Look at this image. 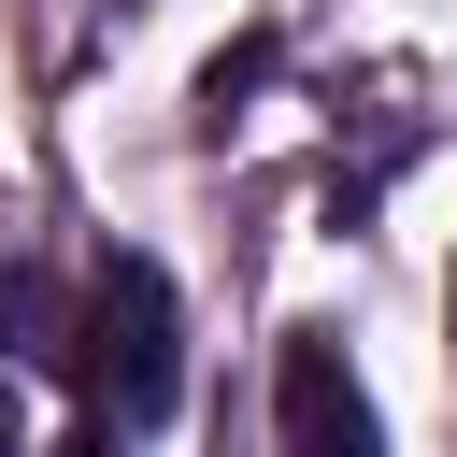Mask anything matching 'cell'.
<instances>
[{
  "mask_svg": "<svg viewBox=\"0 0 457 457\" xmlns=\"http://www.w3.org/2000/svg\"><path fill=\"white\" fill-rule=\"evenodd\" d=\"M86 386H100V428H157L186 400V314L157 257H114L86 286Z\"/></svg>",
  "mask_w": 457,
  "mask_h": 457,
  "instance_id": "1",
  "label": "cell"
},
{
  "mask_svg": "<svg viewBox=\"0 0 457 457\" xmlns=\"http://www.w3.org/2000/svg\"><path fill=\"white\" fill-rule=\"evenodd\" d=\"M271 428H286V457H386L371 386L343 371L328 328H286V357H271Z\"/></svg>",
  "mask_w": 457,
  "mask_h": 457,
  "instance_id": "2",
  "label": "cell"
},
{
  "mask_svg": "<svg viewBox=\"0 0 457 457\" xmlns=\"http://www.w3.org/2000/svg\"><path fill=\"white\" fill-rule=\"evenodd\" d=\"M0 343L29 371H86V300H57L43 271H0Z\"/></svg>",
  "mask_w": 457,
  "mask_h": 457,
  "instance_id": "3",
  "label": "cell"
},
{
  "mask_svg": "<svg viewBox=\"0 0 457 457\" xmlns=\"http://www.w3.org/2000/svg\"><path fill=\"white\" fill-rule=\"evenodd\" d=\"M257 71H271V43H228V57H214V71H200V100H214V114H228V100H257Z\"/></svg>",
  "mask_w": 457,
  "mask_h": 457,
  "instance_id": "4",
  "label": "cell"
},
{
  "mask_svg": "<svg viewBox=\"0 0 457 457\" xmlns=\"http://www.w3.org/2000/svg\"><path fill=\"white\" fill-rule=\"evenodd\" d=\"M43 457H114V428H100V414H86V428H71V443H43Z\"/></svg>",
  "mask_w": 457,
  "mask_h": 457,
  "instance_id": "5",
  "label": "cell"
}]
</instances>
